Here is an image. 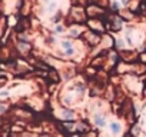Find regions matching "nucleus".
<instances>
[{"instance_id":"nucleus-5","label":"nucleus","mask_w":146,"mask_h":137,"mask_svg":"<svg viewBox=\"0 0 146 137\" xmlns=\"http://www.w3.org/2000/svg\"><path fill=\"white\" fill-rule=\"evenodd\" d=\"M56 9H57V3L54 2V0L46 5V10H47V13H54V10H56Z\"/></svg>"},{"instance_id":"nucleus-10","label":"nucleus","mask_w":146,"mask_h":137,"mask_svg":"<svg viewBox=\"0 0 146 137\" xmlns=\"http://www.w3.org/2000/svg\"><path fill=\"white\" fill-rule=\"evenodd\" d=\"M56 32H57V33H62V32H64V27H63L62 24H57V26H56Z\"/></svg>"},{"instance_id":"nucleus-1","label":"nucleus","mask_w":146,"mask_h":137,"mask_svg":"<svg viewBox=\"0 0 146 137\" xmlns=\"http://www.w3.org/2000/svg\"><path fill=\"white\" fill-rule=\"evenodd\" d=\"M93 123H95L99 128H103V127H106V117H105L103 114H100V113H96V114L93 116Z\"/></svg>"},{"instance_id":"nucleus-9","label":"nucleus","mask_w":146,"mask_h":137,"mask_svg":"<svg viewBox=\"0 0 146 137\" xmlns=\"http://www.w3.org/2000/svg\"><path fill=\"white\" fill-rule=\"evenodd\" d=\"M64 51H66L67 56H73V54H75V49H73V47H70V49H67V50H64Z\"/></svg>"},{"instance_id":"nucleus-3","label":"nucleus","mask_w":146,"mask_h":137,"mask_svg":"<svg viewBox=\"0 0 146 137\" xmlns=\"http://www.w3.org/2000/svg\"><path fill=\"white\" fill-rule=\"evenodd\" d=\"M62 119L66 120V121H70L75 119V113H73L72 110H67V109H63L62 110Z\"/></svg>"},{"instance_id":"nucleus-8","label":"nucleus","mask_w":146,"mask_h":137,"mask_svg":"<svg viewBox=\"0 0 146 137\" xmlns=\"http://www.w3.org/2000/svg\"><path fill=\"white\" fill-rule=\"evenodd\" d=\"M6 82H7V77H6V74L0 73V87H2L3 84H6Z\"/></svg>"},{"instance_id":"nucleus-12","label":"nucleus","mask_w":146,"mask_h":137,"mask_svg":"<svg viewBox=\"0 0 146 137\" xmlns=\"http://www.w3.org/2000/svg\"><path fill=\"white\" fill-rule=\"evenodd\" d=\"M64 126H66V128H67V130H73V128H75V126H73V123H66Z\"/></svg>"},{"instance_id":"nucleus-2","label":"nucleus","mask_w":146,"mask_h":137,"mask_svg":"<svg viewBox=\"0 0 146 137\" xmlns=\"http://www.w3.org/2000/svg\"><path fill=\"white\" fill-rule=\"evenodd\" d=\"M109 127H110V133H112L113 136H119V134L122 133V124H120L119 121H112V123L109 124Z\"/></svg>"},{"instance_id":"nucleus-4","label":"nucleus","mask_w":146,"mask_h":137,"mask_svg":"<svg viewBox=\"0 0 146 137\" xmlns=\"http://www.w3.org/2000/svg\"><path fill=\"white\" fill-rule=\"evenodd\" d=\"M17 49L25 53V51H29V50H30V44H29L27 41H19V43H17Z\"/></svg>"},{"instance_id":"nucleus-16","label":"nucleus","mask_w":146,"mask_h":137,"mask_svg":"<svg viewBox=\"0 0 146 137\" xmlns=\"http://www.w3.org/2000/svg\"><path fill=\"white\" fill-rule=\"evenodd\" d=\"M50 2H53V0H43V3H44V5H47V3H50Z\"/></svg>"},{"instance_id":"nucleus-15","label":"nucleus","mask_w":146,"mask_h":137,"mask_svg":"<svg viewBox=\"0 0 146 137\" xmlns=\"http://www.w3.org/2000/svg\"><path fill=\"white\" fill-rule=\"evenodd\" d=\"M120 3L125 6V5H127V0H120Z\"/></svg>"},{"instance_id":"nucleus-11","label":"nucleus","mask_w":146,"mask_h":137,"mask_svg":"<svg viewBox=\"0 0 146 137\" xmlns=\"http://www.w3.org/2000/svg\"><path fill=\"white\" fill-rule=\"evenodd\" d=\"M7 96H9L7 90H2V92H0V97H7Z\"/></svg>"},{"instance_id":"nucleus-7","label":"nucleus","mask_w":146,"mask_h":137,"mask_svg":"<svg viewBox=\"0 0 146 137\" xmlns=\"http://www.w3.org/2000/svg\"><path fill=\"white\" fill-rule=\"evenodd\" d=\"M76 128H78L79 131H88V130H89V127H86V124H83V123H79Z\"/></svg>"},{"instance_id":"nucleus-13","label":"nucleus","mask_w":146,"mask_h":137,"mask_svg":"<svg viewBox=\"0 0 146 137\" xmlns=\"http://www.w3.org/2000/svg\"><path fill=\"white\" fill-rule=\"evenodd\" d=\"M112 9H113V10H117V9H119V5H117L116 2H113V3H112Z\"/></svg>"},{"instance_id":"nucleus-6","label":"nucleus","mask_w":146,"mask_h":137,"mask_svg":"<svg viewBox=\"0 0 146 137\" xmlns=\"http://www.w3.org/2000/svg\"><path fill=\"white\" fill-rule=\"evenodd\" d=\"M62 47H63L64 50L70 49V47H72V41H69V40H63V41H62Z\"/></svg>"},{"instance_id":"nucleus-14","label":"nucleus","mask_w":146,"mask_h":137,"mask_svg":"<svg viewBox=\"0 0 146 137\" xmlns=\"http://www.w3.org/2000/svg\"><path fill=\"white\" fill-rule=\"evenodd\" d=\"M60 20V14L57 13V16H54V17H52V22H59Z\"/></svg>"}]
</instances>
